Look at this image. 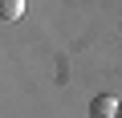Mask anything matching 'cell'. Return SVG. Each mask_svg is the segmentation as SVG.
Returning <instances> with one entry per match:
<instances>
[{
	"mask_svg": "<svg viewBox=\"0 0 122 118\" xmlns=\"http://www.w3.org/2000/svg\"><path fill=\"white\" fill-rule=\"evenodd\" d=\"M118 118H122V102H118Z\"/></svg>",
	"mask_w": 122,
	"mask_h": 118,
	"instance_id": "3",
	"label": "cell"
},
{
	"mask_svg": "<svg viewBox=\"0 0 122 118\" xmlns=\"http://www.w3.org/2000/svg\"><path fill=\"white\" fill-rule=\"evenodd\" d=\"M90 118H118V102H114L110 94H98V98L90 102Z\"/></svg>",
	"mask_w": 122,
	"mask_h": 118,
	"instance_id": "1",
	"label": "cell"
},
{
	"mask_svg": "<svg viewBox=\"0 0 122 118\" xmlns=\"http://www.w3.org/2000/svg\"><path fill=\"white\" fill-rule=\"evenodd\" d=\"M0 16L4 21H20L25 16V0H0Z\"/></svg>",
	"mask_w": 122,
	"mask_h": 118,
	"instance_id": "2",
	"label": "cell"
}]
</instances>
